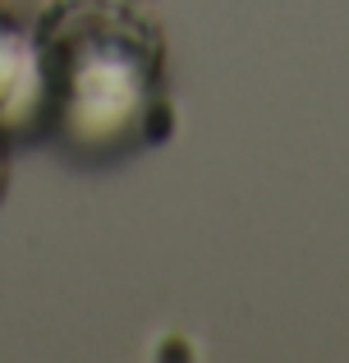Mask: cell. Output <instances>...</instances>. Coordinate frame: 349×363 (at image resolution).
Instances as JSON below:
<instances>
[{"mask_svg": "<svg viewBox=\"0 0 349 363\" xmlns=\"http://www.w3.org/2000/svg\"><path fill=\"white\" fill-rule=\"evenodd\" d=\"M42 55L37 133L74 161H125L175 133L166 33L129 0H55L33 28Z\"/></svg>", "mask_w": 349, "mask_h": 363, "instance_id": "cell-1", "label": "cell"}, {"mask_svg": "<svg viewBox=\"0 0 349 363\" xmlns=\"http://www.w3.org/2000/svg\"><path fill=\"white\" fill-rule=\"evenodd\" d=\"M42 124V55L33 28L0 5V133L33 138Z\"/></svg>", "mask_w": 349, "mask_h": 363, "instance_id": "cell-2", "label": "cell"}, {"mask_svg": "<svg viewBox=\"0 0 349 363\" xmlns=\"http://www.w3.org/2000/svg\"><path fill=\"white\" fill-rule=\"evenodd\" d=\"M5 133H0V198H5V184H9V152H5Z\"/></svg>", "mask_w": 349, "mask_h": 363, "instance_id": "cell-3", "label": "cell"}]
</instances>
